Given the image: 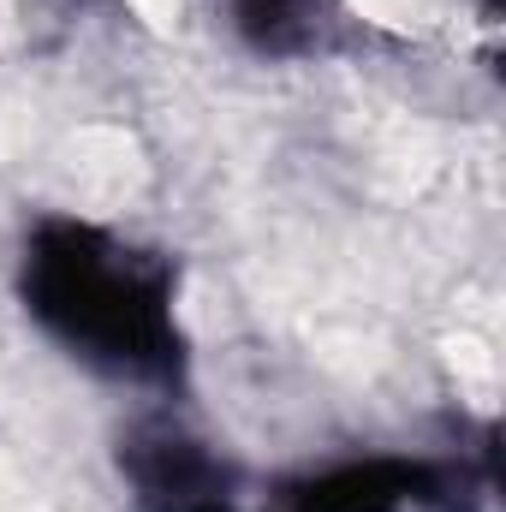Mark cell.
I'll use <instances>...</instances> for the list:
<instances>
[{
	"mask_svg": "<svg viewBox=\"0 0 506 512\" xmlns=\"http://www.w3.org/2000/svg\"><path fill=\"white\" fill-rule=\"evenodd\" d=\"M173 292L179 274L167 256L137 251L72 215L36 221L18 256V298L30 322L102 376H131V382L179 376L185 340Z\"/></svg>",
	"mask_w": 506,
	"mask_h": 512,
	"instance_id": "obj_1",
	"label": "cell"
},
{
	"mask_svg": "<svg viewBox=\"0 0 506 512\" xmlns=\"http://www.w3.org/2000/svg\"><path fill=\"white\" fill-rule=\"evenodd\" d=\"M120 477L137 512H239V471L185 423H137L120 441Z\"/></svg>",
	"mask_w": 506,
	"mask_h": 512,
	"instance_id": "obj_2",
	"label": "cell"
},
{
	"mask_svg": "<svg viewBox=\"0 0 506 512\" xmlns=\"http://www.w3.org/2000/svg\"><path fill=\"white\" fill-rule=\"evenodd\" d=\"M435 495H441V465L429 459H346L286 483L280 512H399Z\"/></svg>",
	"mask_w": 506,
	"mask_h": 512,
	"instance_id": "obj_3",
	"label": "cell"
},
{
	"mask_svg": "<svg viewBox=\"0 0 506 512\" xmlns=\"http://www.w3.org/2000/svg\"><path fill=\"white\" fill-rule=\"evenodd\" d=\"M346 6L340 0H227V24L233 36L268 54V60H310V54H334L346 42Z\"/></svg>",
	"mask_w": 506,
	"mask_h": 512,
	"instance_id": "obj_4",
	"label": "cell"
},
{
	"mask_svg": "<svg viewBox=\"0 0 506 512\" xmlns=\"http://www.w3.org/2000/svg\"><path fill=\"white\" fill-rule=\"evenodd\" d=\"M483 6H489V12H495V6H501V0H483Z\"/></svg>",
	"mask_w": 506,
	"mask_h": 512,
	"instance_id": "obj_5",
	"label": "cell"
}]
</instances>
